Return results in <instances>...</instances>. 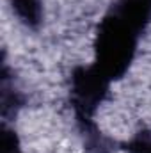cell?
<instances>
[{
	"instance_id": "cell-4",
	"label": "cell",
	"mask_w": 151,
	"mask_h": 153,
	"mask_svg": "<svg viewBox=\"0 0 151 153\" xmlns=\"http://www.w3.org/2000/svg\"><path fill=\"white\" fill-rule=\"evenodd\" d=\"M11 7L29 29H38L43 23V0H11Z\"/></svg>"
},
{
	"instance_id": "cell-1",
	"label": "cell",
	"mask_w": 151,
	"mask_h": 153,
	"mask_svg": "<svg viewBox=\"0 0 151 153\" xmlns=\"http://www.w3.org/2000/svg\"><path fill=\"white\" fill-rule=\"evenodd\" d=\"M139 36V32L109 11L96 29L94 66L109 80L121 78L135 57Z\"/></svg>"
},
{
	"instance_id": "cell-5",
	"label": "cell",
	"mask_w": 151,
	"mask_h": 153,
	"mask_svg": "<svg viewBox=\"0 0 151 153\" xmlns=\"http://www.w3.org/2000/svg\"><path fill=\"white\" fill-rule=\"evenodd\" d=\"M0 153H20V141L14 130L2 128V139H0Z\"/></svg>"
},
{
	"instance_id": "cell-2",
	"label": "cell",
	"mask_w": 151,
	"mask_h": 153,
	"mask_svg": "<svg viewBox=\"0 0 151 153\" xmlns=\"http://www.w3.org/2000/svg\"><path fill=\"white\" fill-rule=\"evenodd\" d=\"M109 84L110 80L96 66H78L73 70L70 98L76 117L82 123L91 121L93 114L103 103L109 94Z\"/></svg>"
},
{
	"instance_id": "cell-6",
	"label": "cell",
	"mask_w": 151,
	"mask_h": 153,
	"mask_svg": "<svg viewBox=\"0 0 151 153\" xmlns=\"http://www.w3.org/2000/svg\"><path fill=\"white\" fill-rule=\"evenodd\" d=\"M128 153H151V134H139L126 144Z\"/></svg>"
},
{
	"instance_id": "cell-3",
	"label": "cell",
	"mask_w": 151,
	"mask_h": 153,
	"mask_svg": "<svg viewBox=\"0 0 151 153\" xmlns=\"http://www.w3.org/2000/svg\"><path fill=\"white\" fill-rule=\"evenodd\" d=\"M110 13L142 34L151 22V0H117Z\"/></svg>"
}]
</instances>
